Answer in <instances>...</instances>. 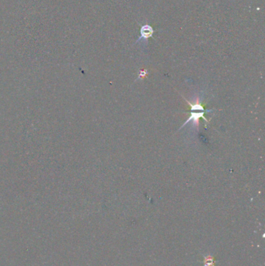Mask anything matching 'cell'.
I'll list each match as a JSON object with an SVG mask.
<instances>
[{
  "label": "cell",
  "mask_w": 265,
  "mask_h": 266,
  "mask_svg": "<svg viewBox=\"0 0 265 266\" xmlns=\"http://www.w3.org/2000/svg\"><path fill=\"white\" fill-rule=\"evenodd\" d=\"M212 111H213V110H206V111H204V110H190V117H189V118L187 119V121H186V122H184V124H183L182 127L180 128H182L185 124H187L188 122H192L194 125L198 127V123H199L200 118H204L205 122H208L207 119L205 118V117H204V113L205 112L210 113L212 112Z\"/></svg>",
  "instance_id": "cell-1"
},
{
  "label": "cell",
  "mask_w": 265,
  "mask_h": 266,
  "mask_svg": "<svg viewBox=\"0 0 265 266\" xmlns=\"http://www.w3.org/2000/svg\"><path fill=\"white\" fill-rule=\"evenodd\" d=\"M154 33V30H153V28L149 26L148 24H145L143 25L140 30V37H139V40L137 41V42H139V41H142V40H147L149 38H151Z\"/></svg>",
  "instance_id": "cell-2"
},
{
  "label": "cell",
  "mask_w": 265,
  "mask_h": 266,
  "mask_svg": "<svg viewBox=\"0 0 265 266\" xmlns=\"http://www.w3.org/2000/svg\"><path fill=\"white\" fill-rule=\"evenodd\" d=\"M204 266H216L215 263V258L211 255H207L203 259Z\"/></svg>",
  "instance_id": "cell-3"
},
{
  "label": "cell",
  "mask_w": 265,
  "mask_h": 266,
  "mask_svg": "<svg viewBox=\"0 0 265 266\" xmlns=\"http://www.w3.org/2000/svg\"><path fill=\"white\" fill-rule=\"evenodd\" d=\"M145 75H146V72L141 71L140 72V76H139V77H140V78H141V76H142V77L145 76Z\"/></svg>",
  "instance_id": "cell-4"
}]
</instances>
